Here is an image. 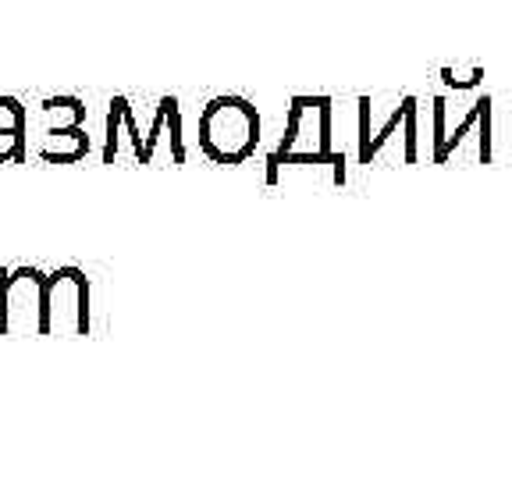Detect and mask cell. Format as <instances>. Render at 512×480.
Segmentation results:
<instances>
[{
    "label": "cell",
    "instance_id": "obj_1",
    "mask_svg": "<svg viewBox=\"0 0 512 480\" xmlns=\"http://www.w3.org/2000/svg\"><path fill=\"white\" fill-rule=\"evenodd\" d=\"M61 267H0V335H54V292Z\"/></svg>",
    "mask_w": 512,
    "mask_h": 480
},
{
    "label": "cell",
    "instance_id": "obj_2",
    "mask_svg": "<svg viewBox=\"0 0 512 480\" xmlns=\"http://www.w3.org/2000/svg\"><path fill=\"white\" fill-rule=\"evenodd\" d=\"M132 104L125 93L111 96L107 104V118H104V164H114L118 157V143H121V118H125V107Z\"/></svg>",
    "mask_w": 512,
    "mask_h": 480
}]
</instances>
